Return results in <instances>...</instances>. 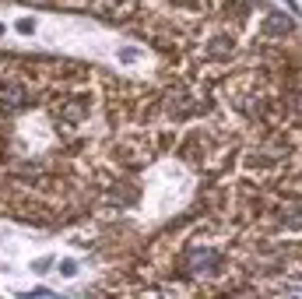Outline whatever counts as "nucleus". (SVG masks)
Instances as JSON below:
<instances>
[{"label": "nucleus", "mask_w": 302, "mask_h": 299, "mask_svg": "<svg viewBox=\"0 0 302 299\" xmlns=\"http://www.w3.org/2000/svg\"><path fill=\"white\" fill-rule=\"evenodd\" d=\"M64 274L71 278V274H78V267H74V260H64Z\"/></svg>", "instance_id": "f257e3e1"}]
</instances>
